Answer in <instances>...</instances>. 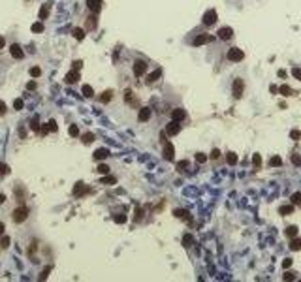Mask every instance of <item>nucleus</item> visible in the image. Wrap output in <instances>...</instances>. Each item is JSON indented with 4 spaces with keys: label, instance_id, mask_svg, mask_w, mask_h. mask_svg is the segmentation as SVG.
I'll return each instance as SVG.
<instances>
[{
    "label": "nucleus",
    "instance_id": "nucleus-1",
    "mask_svg": "<svg viewBox=\"0 0 301 282\" xmlns=\"http://www.w3.org/2000/svg\"><path fill=\"white\" fill-rule=\"evenodd\" d=\"M26 216H28V209H26L24 205H21V207H17V209L13 211V215H11V218H13V222H17V224H21V222H24V220H26Z\"/></svg>",
    "mask_w": 301,
    "mask_h": 282
},
{
    "label": "nucleus",
    "instance_id": "nucleus-2",
    "mask_svg": "<svg viewBox=\"0 0 301 282\" xmlns=\"http://www.w3.org/2000/svg\"><path fill=\"white\" fill-rule=\"evenodd\" d=\"M243 58H245V53H243L241 49L232 47V49L228 51V60H232V62H239V60H243Z\"/></svg>",
    "mask_w": 301,
    "mask_h": 282
},
{
    "label": "nucleus",
    "instance_id": "nucleus-3",
    "mask_svg": "<svg viewBox=\"0 0 301 282\" xmlns=\"http://www.w3.org/2000/svg\"><path fill=\"white\" fill-rule=\"evenodd\" d=\"M145 72H147V62H145V60H136V62H134V75H136V77H141Z\"/></svg>",
    "mask_w": 301,
    "mask_h": 282
},
{
    "label": "nucleus",
    "instance_id": "nucleus-4",
    "mask_svg": "<svg viewBox=\"0 0 301 282\" xmlns=\"http://www.w3.org/2000/svg\"><path fill=\"white\" fill-rule=\"evenodd\" d=\"M202 21H203V24H207V26L215 24V23H217V11H215V9H209V11H205Z\"/></svg>",
    "mask_w": 301,
    "mask_h": 282
},
{
    "label": "nucleus",
    "instance_id": "nucleus-5",
    "mask_svg": "<svg viewBox=\"0 0 301 282\" xmlns=\"http://www.w3.org/2000/svg\"><path fill=\"white\" fill-rule=\"evenodd\" d=\"M243 88H245V83H243V79L237 77V79L234 81V96H235L237 100L243 96Z\"/></svg>",
    "mask_w": 301,
    "mask_h": 282
},
{
    "label": "nucleus",
    "instance_id": "nucleus-6",
    "mask_svg": "<svg viewBox=\"0 0 301 282\" xmlns=\"http://www.w3.org/2000/svg\"><path fill=\"white\" fill-rule=\"evenodd\" d=\"M181 132V124H179V120H171L168 126H166V134L168 136H177Z\"/></svg>",
    "mask_w": 301,
    "mask_h": 282
},
{
    "label": "nucleus",
    "instance_id": "nucleus-7",
    "mask_svg": "<svg viewBox=\"0 0 301 282\" xmlns=\"http://www.w3.org/2000/svg\"><path fill=\"white\" fill-rule=\"evenodd\" d=\"M164 158H166V160H169V162L175 158V149H173V145H171L169 141H166V143H164Z\"/></svg>",
    "mask_w": 301,
    "mask_h": 282
},
{
    "label": "nucleus",
    "instance_id": "nucleus-8",
    "mask_svg": "<svg viewBox=\"0 0 301 282\" xmlns=\"http://www.w3.org/2000/svg\"><path fill=\"white\" fill-rule=\"evenodd\" d=\"M9 53H11V56H13V58H19V60L24 56V51H23V47H21L19 43H13V45L9 47Z\"/></svg>",
    "mask_w": 301,
    "mask_h": 282
},
{
    "label": "nucleus",
    "instance_id": "nucleus-9",
    "mask_svg": "<svg viewBox=\"0 0 301 282\" xmlns=\"http://www.w3.org/2000/svg\"><path fill=\"white\" fill-rule=\"evenodd\" d=\"M77 79H79V72H77V70H72V72L66 73L64 83H66V85H73V83H77Z\"/></svg>",
    "mask_w": 301,
    "mask_h": 282
},
{
    "label": "nucleus",
    "instance_id": "nucleus-10",
    "mask_svg": "<svg viewBox=\"0 0 301 282\" xmlns=\"http://www.w3.org/2000/svg\"><path fill=\"white\" fill-rule=\"evenodd\" d=\"M89 192H90V188L85 186V183H77V184L73 186V196H85V194H89Z\"/></svg>",
    "mask_w": 301,
    "mask_h": 282
},
{
    "label": "nucleus",
    "instance_id": "nucleus-11",
    "mask_svg": "<svg viewBox=\"0 0 301 282\" xmlns=\"http://www.w3.org/2000/svg\"><path fill=\"white\" fill-rule=\"evenodd\" d=\"M217 34H218V38H220V40H232V36H234V30H232L230 26H222V28H220Z\"/></svg>",
    "mask_w": 301,
    "mask_h": 282
},
{
    "label": "nucleus",
    "instance_id": "nucleus-12",
    "mask_svg": "<svg viewBox=\"0 0 301 282\" xmlns=\"http://www.w3.org/2000/svg\"><path fill=\"white\" fill-rule=\"evenodd\" d=\"M211 40H213L211 36H207V34H200V36H196V38H194L192 45H194V47H200V45H203V43H207V41H211Z\"/></svg>",
    "mask_w": 301,
    "mask_h": 282
},
{
    "label": "nucleus",
    "instance_id": "nucleus-13",
    "mask_svg": "<svg viewBox=\"0 0 301 282\" xmlns=\"http://www.w3.org/2000/svg\"><path fill=\"white\" fill-rule=\"evenodd\" d=\"M124 102H126V104H130V105H134V107H137V100H136V96H134L132 88H126V90H124Z\"/></svg>",
    "mask_w": 301,
    "mask_h": 282
},
{
    "label": "nucleus",
    "instance_id": "nucleus-14",
    "mask_svg": "<svg viewBox=\"0 0 301 282\" xmlns=\"http://www.w3.org/2000/svg\"><path fill=\"white\" fill-rule=\"evenodd\" d=\"M87 8L92 11V13H98L102 9V0H87Z\"/></svg>",
    "mask_w": 301,
    "mask_h": 282
},
{
    "label": "nucleus",
    "instance_id": "nucleus-15",
    "mask_svg": "<svg viewBox=\"0 0 301 282\" xmlns=\"http://www.w3.org/2000/svg\"><path fill=\"white\" fill-rule=\"evenodd\" d=\"M98 26V17H96V13H92L90 17H87V24H85V28L87 30H94Z\"/></svg>",
    "mask_w": 301,
    "mask_h": 282
},
{
    "label": "nucleus",
    "instance_id": "nucleus-16",
    "mask_svg": "<svg viewBox=\"0 0 301 282\" xmlns=\"http://www.w3.org/2000/svg\"><path fill=\"white\" fill-rule=\"evenodd\" d=\"M137 119H139V122H147V120L151 119V109H149V107H141Z\"/></svg>",
    "mask_w": 301,
    "mask_h": 282
},
{
    "label": "nucleus",
    "instance_id": "nucleus-17",
    "mask_svg": "<svg viewBox=\"0 0 301 282\" xmlns=\"http://www.w3.org/2000/svg\"><path fill=\"white\" fill-rule=\"evenodd\" d=\"M107 156H109V151H107V149H98V151H94V160H98V162L105 160Z\"/></svg>",
    "mask_w": 301,
    "mask_h": 282
},
{
    "label": "nucleus",
    "instance_id": "nucleus-18",
    "mask_svg": "<svg viewBox=\"0 0 301 282\" xmlns=\"http://www.w3.org/2000/svg\"><path fill=\"white\" fill-rule=\"evenodd\" d=\"M160 75H162V70H154L153 73L147 75V83H149V85H151V83H156V81L160 79Z\"/></svg>",
    "mask_w": 301,
    "mask_h": 282
},
{
    "label": "nucleus",
    "instance_id": "nucleus-19",
    "mask_svg": "<svg viewBox=\"0 0 301 282\" xmlns=\"http://www.w3.org/2000/svg\"><path fill=\"white\" fill-rule=\"evenodd\" d=\"M185 117H186V111H185V109H173V111H171V119H173V120H183Z\"/></svg>",
    "mask_w": 301,
    "mask_h": 282
},
{
    "label": "nucleus",
    "instance_id": "nucleus-20",
    "mask_svg": "<svg viewBox=\"0 0 301 282\" xmlns=\"http://www.w3.org/2000/svg\"><path fill=\"white\" fill-rule=\"evenodd\" d=\"M49 9H51V6H49V4H43V6L40 8V21H45V19H47Z\"/></svg>",
    "mask_w": 301,
    "mask_h": 282
},
{
    "label": "nucleus",
    "instance_id": "nucleus-21",
    "mask_svg": "<svg viewBox=\"0 0 301 282\" xmlns=\"http://www.w3.org/2000/svg\"><path fill=\"white\" fill-rule=\"evenodd\" d=\"M111 100H113V90L102 92V96H100V102H102V104H107V102H111Z\"/></svg>",
    "mask_w": 301,
    "mask_h": 282
},
{
    "label": "nucleus",
    "instance_id": "nucleus-22",
    "mask_svg": "<svg viewBox=\"0 0 301 282\" xmlns=\"http://www.w3.org/2000/svg\"><path fill=\"white\" fill-rule=\"evenodd\" d=\"M81 92H83V96H87V98L94 96V90H92L90 85H83V87H81Z\"/></svg>",
    "mask_w": 301,
    "mask_h": 282
},
{
    "label": "nucleus",
    "instance_id": "nucleus-23",
    "mask_svg": "<svg viewBox=\"0 0 301 282\" xmlns=\"http://www.w3.org/2000/svg\"><path fill=\"white\" fill-rule=\"evenodd\" d=\"M279 92L282 94V96H292L294 94V90L288 87V85H281V88H279Z\"/></svg>",
    "mask_w": 301,
    "mask_h": 282
},
{
    "label": "nucleus",
    "instance_id": "nucleus-24",
    "mask_svg": "<svg viewBox=\"0 0 301 282\" xmlns=\"http://www.w3.org/2000/svg\"><path fill=\"white\" fill-rule=\"evenodd\" d=\"M226 162H228L230 166H235V164H237V154H235V152H228V154H226Z\"/></svg>",
    "mask_w": 301,
    "mask_h": 282
},
{
    "label": "nucleus",
    "instance_id": "nucleus-25",
    "mask_svg": "<svg viewBox=\"0 0 301 282\" xmlns=\"http://www.w3.org/2000/svg\"><path fill=\"white\" fill-rule=\"evenodd\" d=\"M279 213L284 215V216H286V215H292V213H294V205H282V207L279 209Z\"/></svg>",
    "mask_w": 301,
    "mask_h": 282
},
{
    "label": "nucleus",
    "instance_id": "nucleus-26",
    "mask_svg": "<svg viewBox=\"0 0 301 282\" xmlns=\"http://www.w3.org/2000/svg\"><path fill=\"white\" fill-rule=\"evenodd\" d=\"M73 38L81 41V40L85 38V28H73Z\"/></svg>",
    "mask_w": 301,
    "mask_h": 282
},
{
    "label": "nucleus",
    "instance_id": "nucleus-27",
    "mask_svg": "<svg viewBox=\"0 0 301 282\" xmlns=\"http://www.w3.org/2000/svg\"><path fill=\"white\" fill-rule=\"evenodd\" d=\"M177 218H185V220H190V216H188V211H183V209H177L175 213H173Z\"/></svg>",
    "mask_w": 301,
    "mask_h": 282
},
{
    "label": "nucleus",
    "instance_id": "nucleus-28",
    "mask_svg": "<svg viewBox=\"0 0 301 282\" xmlns=\"http://www.w3.org/2000/svg\"><path fill=\"white\" fill-rule=\"evenodd\" d=\"M298 231H299V230H298V226H288V228H286V235H288L290 239H292V237H296V235H298Z\"/></svg>",
    "mask_w": 301,
    "mask_h": 282
},
{
    "label": "nucleus",
    "instance_id": "nucleus-29",
    "mask_svg": "<svg viewBox=\"0 0 301 282\" xmlns=\"http://www.w3.org/2000/svg\"><path fill=\"white\" fill-rule=\"evenodd\" d=\"M290 248H292V250H301V239H296V237H292Z\"/></svg>",
    "mask_w": 301,
    "mask_h": 282
},
{
    "label": "nucleus",
    "instance_id": "nucleus-30",
    "mask_svg": "<svg viewBox=\"0 0 301 282\" xmlns=\"http://www.w3.org/2000/svg\"><path fill=\"white\" fill-rule=\"evenodd\" d=\"M92 141H94V136H92L90 132H87V134H83V143H85V145H90Z\"/></svg>",
    "mask_w": 301,
    "mask_h": 282
},
{
    "label": "nucleus",
    "instance_id": "nucleus-31",
    "mask_svg": "<svg viewBox=\"0 0 301 282\" xmlns=\"http://www.w3.org/2000/svg\"><path fill=\"white\" fill-rule=\"evenodd\" d=\"M281 164H282V160H281V156H273V158L269 160V166H271V168H279Z\"/></svg>",
    "mask_w": 301,
    "mask_h": 282
},
{
    "label": "nucleus",
    "instance_id": "nucleus-32",
    "mask_svg": "<svg viewBox=\"0 0 301 282\" xmlns=\"http://www.w3.org/2000/svg\"><path fill=\"white\" fill-rule=\"evenodd\" d=\"M9 247V237L8 235H0V248H8Z\"/></svg>",
    "mask_w": 301,
    "mask_h": 282
},
{
    "label": "nucleus",
    "instance_id": "nucleus-33",
    "mask_svg": "<svg viewBox=\"0 0 301 282\" xmlns=\"http://www.w3.org/2000/svg\"><path fill=\"white\" fill-rule=\"evenodd\" d=\"M68 134H70L72 137H77V136H79V128H77L75 124H72V126L68 128Z\"/></svg>",
    "mask_w": 301,
    "mask_h": 282
},
{
    "label": "nucleus",
    "instance_id": "nucleus-34",
    "mask_svg": "<svg viewBox=\"0 0 301 282\" xmlns=\"http://www.w3.org/2000/svg\"><path fill=\"white\" fill-rule=\"evenodd\" d=\"M96 171H98V173H102V175H107V173H109V166H107V164H100Z\"/></svg>",
    "mask_w": 301,
    "mask_h": 282
},
{
    "label": "nucleus",
    "instance_id": "nucleus-35",
    "mask_svg": "<svg viewBox=\"0 0 301 282\" xmlns=\"http://www.w3.org/2000/svg\"><path fill=\"white\" fill-rule=\"evenodd\" d=\"M45 126H47V130H49V132H56V130H58V126H56V122H55L53 119H51V120H49Z\"/></svg>",
    "mask_w": 301,
    "mask_h": 282
},
{
    "label": "nucleus",
    "instance_id": "nucleus-36",
    "mask_svg": "<svg viewBox=\"0 0 301 282\" xmlns=\"http://www.w3.org/2000/svg\"><path fill=\"white\" fill-rule=\"evenodd\" d=\"M32 32H43V23L40 21V23H34L32 24Z\"/></svg>",
    "mask_w": 301,
    "mask_h": 282
},
{
    "label": "nucleus",
    "instance_id": "nucleus-37",
    "mask_svg": "<svg viewBox=\"0 0 301 282\" xmlns=\"http://www.w3.org/2000/svg\"><path fill=\"white\" fill-rule=\"evenodd\" d=\"M100 183H102V184H115V183H117V179H115V177H104Z\"/></svg>",
    "mask_w": 301,
    "mask_h": 282
},
{
    "label": "nucleus",
    "instance_id": "nucleus-38",
    "mask_svg": "<svg viewBox=\"0 0 301 282\" xmlns=\"http://www.w3.org/2000/svg\"><path fill=\"white\" fill-rule=\"evenodd\" d=\"M192 241H194V239H192V235H188V233L183 237V245H185V247H192Z\"/></svg>",
    "mask_w": 301,
    "mask_h": 282
},
{
    "label": "nucleus",
    "instance_id": "nucleus-39",
    "mask_svg": "<svg viewBox=\"0 0 301 282\" xmlns=\"http://www.w3.org/2000/svg\"><path fill=\"white\" fill-rule=\"evenodd\" d=\"M30 75H32V77H40V75H41V70H40L38 66H34V68H30Z\"/></svg>",
    "mask_w": 301,
    "mask_h": 282
},
{
    "label": "nucleus",
    "instance_id": "nucleus-40",
    "mask_svg": "<svg viewBox=\"0 0 301 282\" xmlns=\"http://www.w3.org/2000/svg\"><path fill=\"white\" fill-rule=\"evenodd\" d=\"M252 164H254V168H260V164H262V156H260V154H254V156H252Z\"/></svg>",
    "mask_w": 301,
    "mask_h": 282
},
{
    "label": "nucleus",
    "instance_id": "nucleus-41",
    "mask_svg": "<svg viewBox=\"0 0 301 282\" xmlns=\"http://www.w3.org/2000/svg\"><path fill=\"white\" fill-rule=\"evenodd\" d=\"M186 168H188V162H186V160H181V162H177V169H179V171H185Z\"/></svg>",
    "mask_w": 301,
    "mask_h": 282
},
{
    "label": "nucleus",
    "instance_id": "nucleus-42",
    "mask_svg": "<svg viewBox=\"0 0 301 282\" xmlns=\"http://www.w3.org/2000/svg\"><path fill=\"white\" fill-rule=\"evenodd\" d=\"M292 203H294V205H301V194L299 192H296V194L292 196Z\"/></svg>",
    "mask_w": 301,
    "mask_h": 282
},
{
    "label": "nucleus",
    "instance_id": "nucleus-43",
    "mask_svg": "<svg viewBox=\"0 0 301 282\" xmlns=\"http://www.w3.org/2000/svg\"><path fill=\"white\" fill-rule=\"evenodd\" d=\"M205 160H207V156H205L203 152H198V154H196V162H198V164H203Z\"/></svg>",
    "mask_w": 301,
    "mask_h": 282
},
{
    "label": "nucleus",
    "instance_id": "nucleus-44",
    "mask_svg": "<svg viewBox=\"0 0 301 282\" xmlns=\"http://www.w3.org/2000/svg\"><path fill=\"white\" fill-rule=\"evenodd\" d=\"M284 280H286V282L296 280V273H290V271H286V273H284Z\"/></svg>",
    "mask_w": 301,
    "mask_h": 282
},
{
    "label": "nucleus",
    "instance_id": "nucleus-45",
    "mask_svg": "<svg viewBox=\"0 0 301 282\" xmlns=\"http://www.w3.org/2000/svg\"><path fill=\"white\" fill-rule=\"evenodd\" d=\"M113 220H115L117 224H124V222H126V216H124V215H117Z\"/></svg>",
    "mask_w": 301,
    "mask_h": 282
},
{
    "label": "nucleus",
    "instance_id": "nucleus-46",
    "mask_svg": "<svg viewBox=\"0 0 301 282\" xmlns=\"http://www.w3.org/2000/svg\"><path fill=\"white\" fill-rule=\"evenodd\" d=\"M49 273H51V267H45V269H43V273H41V275H40V280H45V279H47V275H49Z\"/></svg>",
    "mask_w": 301,
    "mask_h": 282
},
{
    "label": "nucleus",
    "instance_id": "nucleus-47",
    "mask_svg": "<svg viewBox=\"0 0 301 282\" xmlns=\"http://www.w3.org/2000/svg\"><path fill=\"white\" fill-rule=\"evenodd\" d=\"M9 173V168L6 164H0V175H8Z\"/></svg>",
    "mask_w": 301,
    "mask_h": 282
},
{
    "label": "nucleus",
    "instance_id": "nucleus-48",
    "mask_svg": "<svg viewBox=\"0 0 301 282\" xmlns=\"http://www.w3.org/2000/svg\"><path fill=\"white\" fill-rule=\"evenodd\" d=\"M292 75H294L296 79H299V81H301V68H294V70H292Z\"/></svg>",
    "mask_w": 301,
    "mask_h": 282
},
{
    "label": "nucleus",
    "instance_id": "nucleus-49",
    "mask_svg": "<svg viewBox=\"0 0 301 282\" xmlns=\"http://www.w3.org/2000/svg\"><path fill=\"white\" fill-rule=\"evenodd\" d=\"M23 105H24L23 100H15V102H13V107H15V109H23Z\"/></svg>",
    "mask_w": 301,
    "mask_h": 282
},
{
    "label": "nucleus",
    "instance_id": "nucleus-50",
    "mask_svg": "<svg viewBox=\"0 0 301 282\" xmlns=\"http://www.w3.org/2000/svg\"><path fill=\"white\" fill-rule=\"evenodd\" d=\"M282 267H284V269H288V267H292V260H290V258H286V260L282 262Z\"/></svg>",
    "mask_w": 301,
    "mask_h": 282
},
{
    "label": "nucleus",
    "instance_id": "nucleus-51",
    "mask_svg": "<svg viewBox=\"0 0 301 282\" xmlns=\"http://www.w3.org/2000/svg\"><path fill=\"white\" fill-rule=\"evenodd\" d=\"M36 87H38V85H36V81H30V83L26 85V88H28V90H36Z\"/></svg>",
    "mask_w": 301,
    "mask_h": 282
},
{
    "label": "nucleus",
    "instance_id": "nucleus-52",
    "mask_svg": "<svg viewBox=\"0 0 301 282\" xmlns=\"http://www.w3.org/2000/svg\"><path fill=\"white\" fill-rule=\"evenodd\" d=\"M218 156H220V151H218V149H215V151L211 152V158H213V160H217Z\"/></svg>",
    "mask_w": 301,
    "mask_h": 282
},
{
    "label": "nucleus",
    "instance_id": "nucleus-53",
    "mask_svg": "<svg viewBox=\"0 0 301 282\" xmlns=\"http://www.w3.org/2000/svg\"><path fill=\"white\" fill-rule=\"evenodd\" d=\"M81 60H73V70H81Z\"/></svg>",
    "mask_w": 301,
    "mask_h": 282
},
{
    "label": "nucleus",
    "instance_id": "nucleus-54",
    "mask_svg": "<svg viewBox=\"0 0 301 282\" xmlns=\"http://www.w3.org/2000/svg\"><path fill=\"white\" fill-rule=\"evenodd\" d=\"M4 113H6V104H4V102L0 100V117H2Z\"/></svg>",
    "mask_w": 301,
    "mask_h": 282
},
{
    "label": "nucleus",
    "instance_id": "nucleus-55",
    "mask_svg": "<svg viewBox=\"0 0 301 282\" xmlns=\"http://www.w3.org/2000/svg\"><path fill=\"white\" fill-rule=\"evenodd\" d=\"M292 162L299 166V164H301V158H299V156H296V154H294V156H292Z\"/></svg>",
    "mask_w": 301,
    "mask_h": 282
},
{
    "label": "nucleus",
    "instance_id": "nucleus-56",
    "mask_svg": "<svg viewBox=\"0 0 301 282\" xmlns=\"http://www.w3.org/2000/svg\"><path fill=\"white\" fill-rule=\"evenodd\" d=\"M34 250H36V243H32V245H30V250H28V256H32V254H34Z\"/></svg>",
    "mask_w": 301,
    "mask_h": 282
},
{
    "label": "nucleus",
    "instance_id": "nucleus-57",
    "mask_svg": "<svg viewBox=\"0 0 301 282\" xmlns=\"http://www.w3.org/2000/svg\"><path fill=\"white\" fill-rule=\"evenodd\" d=\"M141 215H143V211H141V209H137V211H136V220H139V218H141Z\"/></svg>",
    "mask_w": 301,
    "mask_h": 282
},
{
    "label": "nucleus",
    "instance_id": "nucleus-58",
    "mask_svg": "<svg viewBox=\"0 0 301 282\" xmlns=\"http://www.w3.org/2000/svg\"><path fill=\"white\" fill-rule=\"evenodd\" d=\"M4 230H6V226H4V222H0V235H4Z\"/></svg>",
    "mask_w": 301,
    "mask_h": 282
},
{
    "label": "nucleus",
    "instance_id": "nucleus-59",
    "mask_svg": "<svg viewBox=\"0 0 301 282\" xmlns=\"http://www.w3.org/2000/svg\"><path fill=\"white\" fill-rule=\"evenodd\" d=\"M301 134L299 132H296V130H294V132H292V137H294V139H298V137H299Z\"/></svg>",
    "mask_w": 301,
    "mask_h": 282
},
{
    "label": "nucleus",
    "instance_id": "nucleus-60",
    "mask_svg": "<svg viewBox=\"0 0 301 282\" xmlns=\"http://www.w3.org/2000/svg\"><path fill=\"white\" fill-rule=\"evenodd\" d=\"M4 43H6V41H4V36H0V49L4 47Z\"/></svg>",
    "mask_w": 301,
    "mask_h": 282
},
{
    "label": "nucleus",
    "instance_id": "nucleus-61",
    "mask_svg": "<svg viewBox=\"0 0 301 282\" xmlns=\"http://www.w3.org/2000/svg\"><path fill=\"white\" fill-rule=\"evenodd\" d=\"M4 201H6V196H2V194H0V205H2Z\"/></svg>",
    "mask_w": 301,
    "mask_h": 282
}]
</instances>
